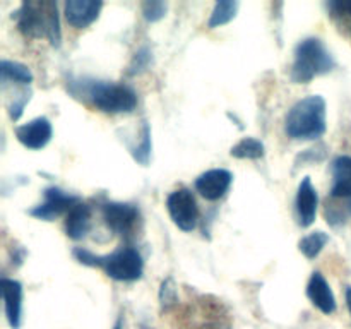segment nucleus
Instances as JSON below:
<instances>
[{"label":"nucleus","mask_w":351,"mask_h":329,"mask_svg":"<svg viewBox=\"0 0 351 329\" xmlns=\"http://www.w3.org/2000/svg\"><path fill=\"white\" fill-rule=\"evenodd\" d=\"M72 93L105 113H130L137 106V95L129 84L105 81L72 82Z\"/></svg>","instance_id":"1"},{"label":"nucleus","mask_w":351,"mask_h":329,"mask_svg":"<svg viewBox=\"0 0 351 329\" xmlns=\"http://www.w3.org/2000/svg\"><path fill=\"white\" fill-rule=\"evenodd\" d=\"M72 256L75 260L89 267H99L115 281H137L143 278L144 263L141 254L134 247L125 245L119 247L115 252L106 254V256H98L91 250L75 247L72 250Z\"/></svg>","instance_id":"2"},{"label":"nucleus","mask_w":351,"mask_h":329,"mask_svg":"<svg viewBox=\"0 0 351 329\" xmlns=\"http://www.w3.org/2000/svg\"><path fill=\"white\" fill-rule=\"evenodd\" d=\"M326 99L321 95H311L295 103L285 119V132L295 141H315L328 129Z\"/></svg>","instance_id":"3"},{"label":"nucleus","mask_w":351,"mask_h":329,"mask_svg":"<svg viewBox=\"0 0 351 329\" xmlns=\"http://www.w3.org/2000/svg\"><path fill=\"white\" fill-rule=\"evenodd\" d=\"M17 29L26 38H48L51 47H60V19L57 2H24L14 12Z\"/></svg>","instance_id":"4"},{"label":"nucleus","mask_w":351,"mask_h":329,"mask_svg":"<svg viewBox=\"0 0 351 329\" xmlns=\"http://www.w3.org/2000/svg\"><path fill=\"white\" fill-rule=\"evenodd\" d=\"M335 65L336 62L331 51L319 38H305L295 48L290 77L297 84H307L317 75L331 72Z\"/></svg>","instance_id":"5"},{"label":"nucleus","mask_w":351,"mask_h":329,"mask_svg":"<svg viewBox=\"0 0 351 329\" xmlns=\"http://www.w3.org/2000/svg\"><path fill=\"white\" fill-rule=\"evenodd\" d=\"M170 218L182 232H192L199 223V208L194 194L189 188H177L167 197Z\"/></svg>","instance_id":"6"},{"label":"nucleus","mask_w":351,"mask_h":329,"mask_svg":"<svg viewBox=\"0 0 351 329\" xmlns=\"http://www.w3.org/2000/svg\"><path fill=\"white\" fill-rule=\"evenodd\" d=\"M81 199L77 195H72L64 192L58 187H48L43 192V202H40L38 206H34L33 209H29V216L36 219H43V221H53L58 216H62L65 212L67 215L71 211L72 206H75Z\"/></svg>","instance_id":"7"},{"label":"nucleus","mask_w":351,"mask_h":329,"mask_svg":"<svg viewBox=\"0 0 351 329\" xmlns=\"http://www.w3.org/2000/svg\"><path fill=\"white\" fill-rule=\"evenodd\" d=\"M101 215L108 230L122 236H129L139 221V209L129 202H105Z\"/></svg>","instance_id":"8"},{"label":"nucleus","mask_w":351,"mask_h":329,"mask_svg":"<svg viewBox=\"0 0 351 329\" xmlns=\"http://www.w3.org/2000/svg\"><path fill=\"white\" fill-rule=\"evenodd\" d=\"M233 182V175L225 168H213L199 175L195 180V191L206 199V201H219L225 197Z\"/></svg>","instance_id":"9"},{"label":"nucleus","mask_w":351,"mask_h":329,"mask_svg":"<svg viewBox=\"0 0 351 329\" xmlns=\"http://www.w3.org/2000/svg\"><path fill=\"white\" fill-rule=\"evenodd\" d=\"M53 129L47 117H38L27 123L16 127V137L27 149H43L50 143Z\"/></svg>","instance_id":"10"},{"label":"nucleus","mask_w":351,"mask_h":329,"mask_svg":"<svg viewBox=\"0 0 351 329\" xmlns=\"http://www.w3.org/2000/svg\"><path fill=\"white\" fill-rule=\"evenodd\" d=\"M319 206V195L315 187L312 185L311 177H305L300 182L297 191V199H295V209H297L298 225L302 228H307L315 221Z\"/></svg>","instance_id":"11"},{"label":"nucleus","mask_w":351,"mask_h":329,"mask_svg":"<svg viewBox=\"0 0 351 329\" xmlns=\"http://www.w3.org/2000/svg\"><path fill=\"white\" fill-rule=\"evenodd\" d=\"M0 288H2L7 321H9L10 328L19 329L21 317H23V284L17 280L2 278L0 280Z\"/></svg>","instance_id":"12"},{"label":"nucleus","mask_w":351,"mask_h":329,"mask_svg":"<svg viewBox=\"0 0 351 329\" xmlns=\"http://www.w3.org/2000/svg\"><path fill=\"white\" fill-rule=\"evenodd\" d=\"M103 9V2L95 0H69L65 3V19L75 29H84L91 26Z\"/></svg>","instance_id":"13"},{"label":"nucleus","mask_w":351,"mask_h":329,"mask_svg":"<svg viewBox=\"0 0 351 329\" xmlns=\"http://www.w3.org/2000/svg\"><path fill=\"white\" fill-rule=\"evenodd\" d=\"M307 297L311 298L312 304L322 312V314H332L336 310V298L332 293L331 287H329L328 280L321 271L312 273L311 280L307 284Z\"/></svg>","instance_id":"14"},{"label":"nucleus","mask_w":351,"mask_h":329,"mask_svg":"<svg viewBox=\"0 0 351 329\" xmlns=\"http://www.w3.org/2000/svg\"><path fill=\"white\" fill-rule=\"evenodd\" d=\"M91 228V208L79 201L65 215V233L72 240H82Z\"/></svg>","instance_id":"15"},{"label":"nucleus","mask_w":351,"mask_h":329,"mask_svg":"<svg viewBox=\"0 0 351 329\" xmlns=\"http://www.w3.org/2000/svg\"><path fill=\"white\" fill-rule=\"evenodd\" d=\"M332 197H351V156L335 158L331 164Z\"/></svg>","instance_id":"16"},{"label":"nucleus","mask_w":351,"mask_h":329,"mask_svg":"<svg viewBox=\"0 0 351 329\" xmlns=\"http://www.w3.org/2000/svg\"><path fill=\"white\" fill-rule=\"evenodd\" d=\"M0 77H2L3 84H7V82H16V84L29 86L33 82V74H31L29 69L24 64L12 60L0 62Z\"/></svg>","instance_id":"17"},{"label":"nucleus","mask_w":351,"mask_h":329,"mask_svg":"<svg viewBox=\"0 0 351 329\" xmlns=\"http://www.w3.org/2000/svg\"><path fill=\"white\" fill-rule=\"evenodd\" d=\"M240 3L237 0H219V2L215 3V9H213L211 17H209L208 26L211 29L219 26H225L230 21L235 19L237 12H239Z\"/></svg>","instance_id":"18"},{"label":"nucleus","mask_w":351,"mask_h":329,"mask_svg":"<svg viewBox=\"0 0 351 329\" xmlns=\"http://www.w3.org/2000/svg\"><path fill=\"white\" fill-rule=\"evenodd\" d=\"M264 153H266V147L256 137H243L230 151V154L233 158H239V160H261Z\"/></svg>","instance_id":"19"},{"label":"nucleus","mask_w":351,"mask_h":329,"mask_svg":"<svg viewBox=\"0 0 351 329\" xmlns=\"http://www.w3.org/2000/svg\"><path fill=\"white\" fill-rule=\"evenodd\" d=\"M328 242H329L328 233L312 232L300 240V243H298V249H300V252L304 254L307 259H315V257L322 252V249H324L326 243Z\"/></svg>","instance_id":"20"},{"label":"nucleus","mask_w":351,"mask_h":329,"mask_svg":"<svg viewBox=\"0 0 351 329\" xmlns=\"http://www.w3.org/2000/svg\"><path fill=\"white\" fill-rule=\"evenodd\" d=\"M134 160L139 164L146 167L151 160V129L147 122H143V130H141V141L136 147H132Z\"/></svg>","instance_id":"21"},{"label":"nucleus","mask_w":351,"mask_h":329,"mask_svg":"<svg viewBox=\"0 0 351 329\" xmlns=\"http://www.w3.org/2000/svg\"><path fill=\"white\" fill-rule=\"evenodd\" d=\"M328 10L332 19L345 24L346 29L351 33V0H335V2H329Z\"/></svg>","instance_id":"22"},{"label":"nucleus","mask_w":351,"mask_h":329,"mask_svg":"<svg viewBox=\"0 0 351 329\" xmlns=\"http://www.w3.org/2000/svg\"><path fill=\"white\" fill-rule=\"evenodd\" d=\"M168 9L167 2H160V0H149V2L143 3V16L147 23H158L165 17Z\"/></svg>","instance_id":"23"},{"label":"nucleus","mask_w":351,"mask_h":329,"mask_svg":"<svg viewBox=\"0 0 351 329\" xmlns=\"http://www.w3.org/2000/svg\"><path fill=\"white\" fill-rule=\"evenodd\" d=\"M31 99V95L27 93V89H24V91H21L19 95L14 98V101L9 103V106H7V112H9V117L10 120H19L21 115H23L24 112V106L27 105V101Z\"/></svg>","instance_id":"24"},{"label":"nucleus","mask_w":351,"mask_h":329,"mask_svg":"<svg viewBox=\"0 0 351 329\" xmlns=\"http://www.w3.org/2000/svg\"><path fill=\"white\" fill-rule=\"evenodd\" d=\"M149 62H151L149 48H146V47L141 48V50L134 55L132 64H130V67H129V74L130 75L141 74L143 71H146L147 65H149Z\"/></svg>","instance_id":"25"},{"label":"nucleus","mask_w":351,"mask_h":329,"mask_svg":"<svg viewBox=\"0 0 351 329\" xmlns=\"http://www.w3.org/2000/svg\"><path fill=\"white\" fill-rule=\"evenodd\" d=\"M346 305H348V310L351 314V287L346 288Z\"/></svg>","instance_id":"26"},{"label":"nucleus","mask_w":351,"mask_h":329,"mask_svg":"<svg viewBox=\"0 0 351 329\" xmlns=\"http://www.w3.org/2000/svg\"><path fill=\"white\" fill-rule=\"evenodd\" d=\"M113 329H122V322H117V324H115V328H113Z\"/></svg>","instance_id":"27"},{"label":"nucleus","mask_w":351,"mask_h":329,"mask_svg":"<svg viewBox=\"0 0 351 329\" xmlns=\"http://www.w3.org/2000/svg\"><path fill=\"white\" fill-rule=\"evenodd\" d=\"M348 209H350V212H351V197H350V202H348Z\"/></svg>","instance_id":"28"}]
</instances>
